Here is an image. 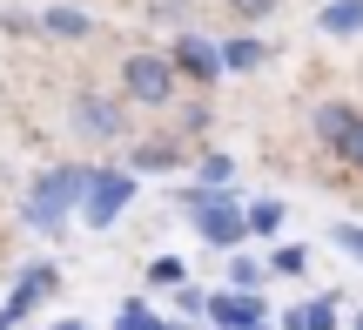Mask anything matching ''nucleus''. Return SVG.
<instances>
[{
	"label": "nucleus",
	"instance_id": "1",
	"mask_svg": "<svg viewBox=\"0 0 363 330\" xmlns=\"http://www.w3.org/2000/svg\"><path fill=\"white\" fill-rule=\"evenodd\" d=\"M88 182H94L88 162L40 169L34 182H27V196H21V223H27V229H40V236H61L67 216H81V202H88Z\"/></svg>",
	"mask_w": 363,
	"mask_h": 330
},
{
	"label": "nucleus",
	"instance_id": "2",
	"mask_svg": "<svg viewBox=\"0 0 363 330\" xmlns=\"http://www.w3.org/2000/svg\"><path fill=\"white\" fill-rule=\"evenodd\" d=\"M115 88H121V101H128V108H175V101H182V75H175V61H169V54H155V48L121 54Z\"/></svg>",
	"mask_w": 363,
	"mask_h": 330
},
{
	"label": "nucleus",
	"instance_id": "3",
	"mask_svg": "<svg viewBox=\"0 0 363 330\" xmlns=\"http://www.w3.org/2000/svg\"><path fill=\"white\" fill-rule=\"evenodd\" d=\"M67 128H74L81 142H94V148H115L121 135H128V101H121V94H101V88H74Z\"/></svg>",
	"mask_w": 363,
	"mask_h": 330
},
{
	"label": "nucleus",
	"instance_id": "4",
	"mask_svg": "<svg viewBox=\"0 0 363 330\" xmlns=\"http://www.w3.org/2000/svg\"><path fill=\"white\" fill-rule=\"evenodd\" d=\"M135 189H142V182H135V169H94L88 202H81V223H88V229H108L135 202Z\"/></svg>",
	"mask_w": 363,
	"mask_h": 330
},
{
	"label": "nucleus",
	"instance_id": "5",
	"mask_svg": "<svg viewBox=\"0 0 363 330\" xmlns=\"http://www.w3.org/2000/svg\"><path fill=\"white\" fill-rule=\"evenodd\" d=\"M195 236L208 243V250H222V256H235L249 243V216H242V202H229V189H222L216 202H208L202 216H195Z\"/></svg>",
	"mask_w": 363,
	"mask_h": 330
},
{
	"label": "nucleus",
	"instance_id": "6",
	"mask_svg": "<svg viewBox=\"0 0 363 330\" xmlns=\"http://www.w3.org/2000/svg\"><path fill=\"white\" fill-rule=\"evenodd\" d=\"M169 61H175V75H182V81L208 88V81H222V40H202V34H175Z\"/></svg>",
	"mask_w": 363,
	"mask_h": 330
},
{
	"label": "nucleus",
	"instance_id": "7",
	"mask_svg": "<svg viewBox=\"0 0 363 330\" xmlns=\"http://www.w3.org/2000/svg\"><path fill=\"white\" fill-rule=\"evenodd\" d=\"M208 324L216 330H256V324H269V304L249 297V290H216L208 297Z\"/></svg>",
	"mask_w": 363,
	"mask_h": 330
},
{
	"label": "nucleus",
	"instance_id": "8",
	"mask_svg": "<svg viewBox=\"0 0 363 330\" xmlns=\"http://www.w3.org/2000/svg\"><path fill=\"white\" fill-rule=\"evenodd\" d=\"M54 290H61V270H54V263H27V270H21V283H13V297H7L0 310H7V317L21 324L27 310H40Z\"/></svg>",
	"mask_w": 363,
	"mask_h": 330
},
{
	"label": "nucleus",
	"instance_id": "9",
	"mask_svg": "<svg viewBox=\"0 0 363 330\" xmlns=\"http://www.w3.org/2000/svg\"><path fill=\"white\" fill-rule=\"evenodd\" d=\"M34 27H40L48 40H88V34H94V13L61 7V0H54V7H40V13H34Z\"/></svg>",
	"mask_w": 363,
	"mask_h": 330
},
{
	"label": "nucleus",
	"instance_id": "10",
	"mask_svg": "<svg viewBox=\"0 0 363 330\" xmlns=\"http://www.w3.org/2000/svg\"><path fill=\"white\" fill-rule=\"evenodd\" d=\"M316 34L323 40H357L363 34V0H323L316 7Z\"/></svg>",
	"mask_w": 363,
	"mask_h": 330
},
{
	"label": "nucleus",
	"instance_id": "11",
	"mask_svg": "<svg viewBox=\"0 0 363 330\" xmlns=\"http://www.w3.org/2000/svg\"><path fill=\"white\" fill-rule=\"evenodd\" d=\"M256 67H269V40H256V34L222 40V75H256Z\"/></svg>",
	"mask_w": 363,
	"mask_h": 330
},
{
	"label": "nucleus",
	"instance_id": "12",
	"mask_svg": "<svg viewBox=\"0 0 363 330\" xmlns=\"http://www.w3.org/2000/svg\"><path fill=\"white\" fill-rule=\"evenodd\" d=\"M283 330H343V317H337V297H310V304L283 310Z\"/></svg>",
	"mask_w": 363,
	"mask_h": 330
},
{
	"label": "nucleus",
	"instance_id": "13",
	"mask_svg": "<svg viewBox=\"0 0 363 330\" xmlns=\"http://www.w3.org/2000/svg\"><path fill=\"white\" fill-rule=\"evenodd\" d=\"M350 121H357V108H350V101H316V115H310V128H316V142H323V148H337V142H343V128H350Z\"/></svg>",
	"mask_w": 363,
	"mask_h": 330
},
{
	"label": "nucleus",
	"instance_id": "14",
	"mask_svg": "<svg viewBox=\"0 0 363 330\" xmlns=\"http://www.w3.org/2000/svg\"><path fill=\"white\" fill-rule=\"evenodd\" d=\"M175 162H182V142H175V135L135 142V175H148V169H175Z\"/></svg>",
	"mask_w": 363,
	"mask_h": 330
},
{
	"label": "nucleus",
	"instance_id": "15",
	"mask_svg": "<svg viewBox=\"0 0 363 330\" xmlns=\"http://www.w3.org/2000/svg\"><path fill=\"white\" fill-rule=\"evenodd\" d=\"M262 283H269V263H256V256L235 250V256H229V283H222V290H249V297H262Z\"/></svg>",
	"mask_w": 363,
	"mask_h": 330
},
{
	"label": "nucleus",
	"instance_id": "16",
	"mask_svg": "<svg viewBox=\"0 0 363 330\" xmlns=\"http://www.w3.org/2000/svg\"><path fill=\"white\" fill-rule=\"evenodd\" d=\"M115 330H182V324L175 317H155L148 304H135V297H128V304L115 310Z\"/></svg>",
	"mask_w": 363,
	"mask_h": 330
},
{
	"label": "nucleus",
	"instance_id": "17",
	"mask_svg": "<svg viewBox=\"0 0 363 330\" xmlns=\"http://www.w3.org/2000/svg\"><path fill=\"white\" fill-rule=\"evenodd\" d=\"M242 216H249V236H276V229H283V202H242Z\"/></svg>",
	"mask_w": 363,
	"mask_h": 330
},
{
	"label": "nucleus",
	"instance_id": "18",
	"mask_svg": "<svg viewBox=\"0 0 363 330\" xmlns=\"http://www.w3.org/2000/svg\"><path fill=\"white\" fill-rule=\"evenodd\" d=\"M148 283H155V290H182V283H189V263H182V256H155V263H148Z\"/></svg>",
	"mask_w": 363,
	"mask_h": 330
},
{
	"label": "nucleus",
	"instance_id": "19",
	"mask_svg": "<svg viewBox=\"0 0 363 330\" xmlns=\"http://www.w3.org/2000/svg\"><path fill=\"white\" fill-rule=\"evenodd\" d=\"M330 155H337V162H350V169L363 175V108H357V121H350V128H343V142L330 148Z\"/></svg>",
	"mask_w": 363,
	"mask_h": 330
},
{
	"label": "nucleus",
	"instance_id": "20",
	"mask_svg": "<svg viewBox=\"0 0 363 330\" xmlns=\"http://www.w3.org/2000/svg\"><path fill=\"white\" fill-rule=\"evenodd\" d=\"M276 7H283V0H222V13H235L242 27H262V21H269Z\"/></svg>",
	"mask_w": 363,
	"mask_h": 330
},
{
	"label": "nucleus",
	"instance_id": "21",
	"mask_svg": "<svg viewBox=\"0 0 363 330\" xmlns=\"http://www.w3.org/2000/svg\"><path fill=\"white\" fill-rule=\"evenodd\" d=\"M303 270H310V250H303V243H283V250L269 256V277H303Z\"/></svg>",
	"mask_w": 363,
	"mask_h": 330
},
{
	"label": "nucleus",
	"instance_id": "22",
	"mask_svg": "<svg viewBox=\"0 0 363 330\" xmlns=\"http://www.w3.org/2000/svg\"><path fill=\"white\" fill-rule=\"evenodd\" d=\"M195 175H202V189H229L235 162H229V155H202V169H195Z\"/></svg>",
	"mask_w": 363,
	"mask_h": 330
},
{
	"label": "nucleus",
	"instance_id": "23",
	"mask_svg": "<svg viewBox=\"0 0 363 330\" xmlns=\"http://www.w3.org/2000/svg\"><path fill=\"white\" fill-rule=\"evenodd\" d=\"M148 21H162V27H189V0H148Z\"/></svg>",
	"mask_w": 363,
	"mask_h": 330
},
{
	"label": "nucleus",
	"instance_id": "24",
	"mask_svg": "<svg viewBox=\"0 0 363 330\" xmlns=\"http://www.w3.org/2000/svg\"><path fill=\"white\" fill-rule=\"evenodd\" d=\"M208 121H216V115H208V101H182V121H175V128L182 135H208Z\"/></svg>",
	"mask_w": 363,
	"mask_h": 330
},
{
	"label": "nucleus",
	"instance_id": "25",
	"mask_svg": "<svg viewBox=\"0 0 363 330\" xmlns=\"http://www.w3.org/2000/svg\"><path fill=\"white\" fill-rule=\"evenodd\" d=\"M169 297H175V310H182V317H208V297L195 290V283H182V290H169Z\"/></svg>",
	"mask_w": 363,
	"mask_h": 330
},
{
	"label": "nucleus",
	"instance_id": "26",
	"mask_svg": "<svg viewBox=\"0 0 363 330\" xmlns=\"http://www.w3.org/2000/svg\"><path fill=\"white\" fill-rule=\"evenodd\" d=\"M330 236H337L350 256H363V223H343V229H330Z\"/></svg>",
	"mask_w": 363,
	"mask_h": 330
},
{
	"label": "nucleus",
	"instance_id": "27",
	"mask_svg": "<svg viewBox=\"0 0 363 330\" xmlns=\"http://www.w3.org/2000/svg\"><path fill=\"white\" fill-rule=\"evenodd\" d=\"M54 330H94L88 317H54Z\"/></svg>",
	"mask_w": 363,
	"mask_h": 330
},
{
	"label": "nucleus",
	"instance_id": "28",
	"mask_svg": "<svg viewBox=\"0 0 363 330\" xmlns=\"http://www.w3.org/2000/svg\"><path fill=\"white\" fill-rule=\"evenodd\" d=\"M0 330H13V317H7V310H0Z\"/></svg>",
	"mask_w": 363,
	"mask_h": 330
},
{
	"label": "nucleus",
	"instance_id": "29",
	"mask_svg": "<svg viewBox=\"0 0 363 330\" xmlns=\"http://www.w3.org/2000/svg\"><path fill=\"white\" fill-rule=\"evenodd\" d=\"M350 330H363V310H357V324H350Z\"/></svg>",
	"mask_w": 363,
	"mask_h": 330
},
{
	"label": "nucleus",
	"instance_id": "30",
	"mask_svg": "<svg viewBox=\"0 0 363 330\" xmlns=\"http://www.w3.org/2000/svg\"><path fill=\"white\" fill-rule=\"evenodd\" d=\"M256 330H269V324H256Z\"/></svg>",
	"mask_w": 363,
	"mask_h": 330
}]
</instances>
